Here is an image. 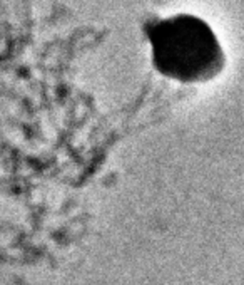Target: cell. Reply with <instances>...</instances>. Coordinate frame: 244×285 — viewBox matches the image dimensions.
<instances>
[{
	"instance_id": "6da1fadb",
	"label": "cell",
	"mask_w": 244,
	"mask_h": 285,
	"mask_svg": "<svg viewBox=\"0 0 244 285\" xmlns=\"http://www.w3.org/2000/svg\"><path fill=\"white\" fill-rule=\"evenodd\" d=\"M150 59L156 71L182 84L216 79L226 64L224 50L209 25L187 14L161 19L147 25Z\"/></svg>"
}]
</instances>
